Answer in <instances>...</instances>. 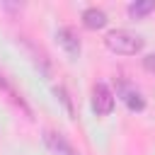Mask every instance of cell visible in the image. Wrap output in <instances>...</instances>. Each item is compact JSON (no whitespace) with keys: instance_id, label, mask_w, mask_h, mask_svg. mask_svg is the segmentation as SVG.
I'll return each mask as SVG.
<instances>
[{"instance_id":"cell-1","label":"cell","mask_w":155,"mask_h":155,"mask_svg":"<svg viewBox=\"0 0 155 155\" xmlns=\"http://www.w3.org/2000/svg\"><path fill=\"white\" fill-rule=\"evenodd\" d=\"M104 46L111 53H119V56H136V53L143 51L145 41H143V36H138L128 29H111L104 36Z\"/></svg>"},{"instance_id":"cell-9","label":"cell","mask_w":155,"mask_h":155,"mask_svg":"<svg viewBox=\"0 0 155 155\" xmlns=\"http://www.w3.org/2000/svg\"><path fill=\"white\" fill-rule=\"evenodd\" d=\"M53 94H56V99H58V102L65 107L68 116H70V119H75V109H73V102H70V97H68L65 87H63V85H56V87H53Z\"/></svg>"},{"instance_id":"cell-5","label":"cell","mask_w":155,"mask_h":155,"mask_svg":"<svg viewBox=\"0 0 155 155\" xmlns=\"http://www.w3.org/2000/svg\"><path fill=\"white\" fill-rule=\"evenodd\" d=\"M107 22H109V19H107V12L99 10V7H87V10L82 12V24H85L87 29H92V31L104 29Z\"/></svg>"},{"instance_id":"cell-3","label":"cell","mask_w":155,"mask_h":155,"mask_svg":"<svg viewBox=\"0 0 155 155\" xmlns=\"http://www.w3.org/2000/svg\"><path fill=\"white\" fill-rule=\"evenodd\" d=\"M56 41H58V46H61L70 58H78L80 51H82L80 36H78V31H75L73 27H61V29L56 31Z\"/></svg>"},{"instance_id":"cell-10","label":"cell","mask_w":155,"mask_h":155,"mask_svg":"<svg viewBox=\"0 0 155 155\" xmlns=\"http://www.w3.org/2000/svg\"><path fill=\"white\" fill-rule=\"evenodd\" d=\"M0 90H2V92H7V94H10L12 99H15V102H19V104H22V99H19V97L15 94V90H12V85L7 82V78H5L2 73H0Z\"/></svg>"},{"instance_id":"cell-7","label":"cell","mask_w":155,"mask_h":155,"mask_svg":"<svg viewBox=\"0 0 155 155\" xmlns=\"http://www.w3.org/2000/svg\"><path fill=\"white\" fill-rule=\"evenodd\" d=\"M121 99L126 102V107H128L131 111H143V109H145V99H143V94H140L138 90L128 87V85L121 90Z\"/></svg>"},{"instance_id":"cell-8","label":"cell","mask_w":155,"mask_h":155,"mask_svg":"<svg viewBox=\"0 0 155 155\" xmlns=\"http://www.w3.org/2000/svg\"><path fill=\"white\" fill-rule=\"evenodd\" d=\"M153 10H155V0H136V2H131V5L126 7V12H128L131 19H143V17L150 15Z\"/></svg>"},{"instance_id":"cell-6","label":"cell","mask_w":155,"mask_h":155,"mask_svg":"<svg viewBox=\"0 0 155 155\" xmlns=\"http://www.w3.org/2000/svg\"><path fill=\"white\" fill-rule=\"evenodd\" d=\"M22 44H24V48L29 51V56H31V63L39 68V73L48 78V75H51V63H48L46 53H44V51H36V46H34L31 41H27V39H22Z\"/></svg>"},{"instance_id":"cell-11","label":"cell","mask_w":155,"mask_h":155,"mask_svg":"<svg viewBox=\"0 0 155 155\" xmlns=\"http://www.w3.org/2000/svg\"><path fill=\"white\" fill-rule=\"evenodd\" d=\"M143 68H145L148 73H155V53H150V56L143 58Z\"/></svg>"},{"instance_id":"cell-2","label":"cell","mask_w":155,"mask_h":155,"mask_svg":"<svg viewBox=\"0 0 155 155\" xmlns=\"http://www.w3.org/2000/svg\"><path fill=\"white\" fill-rule=\"evenodd\" d=\"M92 109H94L97 116L111 114V109H114V92L109 90L107 82H97L92 87Z\"/></svg>"},{"instance_id":"cell-4","label":"cell","mask_w":155,"mask_h":155,"mask_svg":"<svg viewBox=\"0 0 155 155\" xmlns=\"http://www.w3.org/2000/svg\"><path fill=\"white\" fill-rule=\"evenodd\" d=\"M44 143H46L48 150L56 153V155H80V153L70 145V140H68L65 136L56 133V131H44Z\"/></svg>"}]
</instances>
